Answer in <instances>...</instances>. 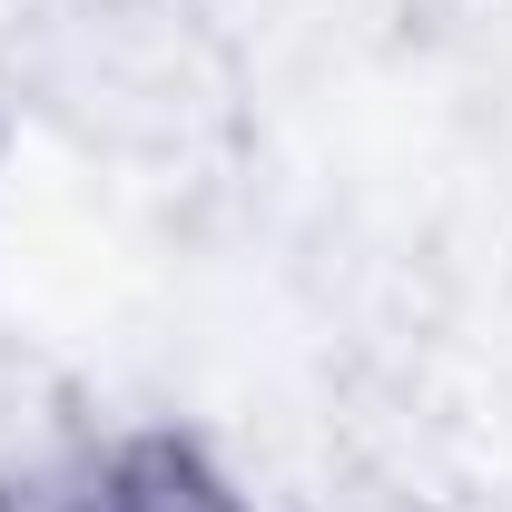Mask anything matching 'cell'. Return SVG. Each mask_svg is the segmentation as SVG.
<instances>
[{
  "label": "cell",
  "instance_id": "obj_1",
  "mask_svg": "<svg viewBox=\"0 0 512 512\" xmlns=\"http://www.w3.org/2000/svg\"><path fill=\"white\" fill-rule=\"evenodd\" d=\"M0 512H256L247 483L178 424H119L0 473Z\"/></svg>",
  "mask_w": 512,
  "mask_h": 512
}]
</instances>
